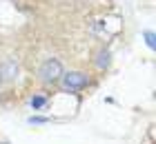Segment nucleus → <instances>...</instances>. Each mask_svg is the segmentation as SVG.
<instances>
[{"mask_svg": "<svg viewBox=\"0 0 156 144\" xmlns=\"http://www.w3.org/2000/svg\"><path fill=\"white\" fill-rule=\"evenodd\" d=\"M18 73H20V67L13 58H7V60L0 62V78L2 80H16Z\"/></svg>", "mask_w": 156, "mask_h": 144, "instance_id": "7ed1b4c3", "label": "nucleus"}, {"mask_svg": "<svg viewBox=\"0 0 156 144\" xmlns=\"http://www.w3.org/2000/svg\"><path fill=\"white\" fill-rule=\"evenodd\" d=\"M0 86H2V78H0Z\"/></svg>", "mask_w": 156, "mask_h": 144, "instance_id": "6e6552de", "label": "nucleus"}, {"mask_svg": "<svg viewBox=\"0 0 156 144\" xmlns=\"http://www.w3.org/2000/svg\"><path fill=\"white\" fill-rule=\"evenodd\" d=\"M29 104H31L34 111H38V109H42V106L47 104V98H45V95H34V98L29 100Z\"/></svg>", "mask_w": 156, "mask_h": 144, "instance_id": "39448f33", "label": "nucleus"}, {"mask_svg": "<svg viewBox=\"0 0 156 144\" xmlns=\"http://www.w3.org/2000/svg\"><path fill=\"white\" fill-rule=\"evenodd\" d=\"M145 38H147V45L154 47V33L152 31H145Z\"/></svg>", "mask_w": 156, "mask_h": 144, "instance_id": "0eeeda50", "label": "nucleus"}, {"mask_svg": "<svg viewBox=\"0 0 156 144\" xmlns=\"http://www.w3.org/2000/svg\"><path fill=\"white\" fill-rule=\"evenodd\" d=\"M107 64H109V51H107V49H101V51L96 53V67L105 69Z\"/></svg>", "mask_w": 156, "mask_h": 144, "instance_id": "20e7f679", "label": "nucleus"}, {"mask_svg": "<svg viewBox=\"0 0 156 144\" xmlns=\"http://www.w3.org/2000/svg\"><path fill=\"white\" fill-rule=\"evenodd\" d=\"M45 122H49V118H36V115L29 118V124H45Z\"/></svg>", "mask_w": 156, "mask_h": 144, "instance_id": "423d86ee", "label": "nucleus"}, {"mask_svg": "<svg viewBox=\"0 0 156 144\" xmlns=\"http://www.w3.org/2000/svg\"><path fill=\"white\" fill-rule=\"evenodd\" d=\"M60 82H62V89L65 91L74 93V91H80L89 84V75L83 73V71H69V73H62Z\"/></svg>", "mask_w": 156, "mask_h": 144, "instance_id": "f03ea898", "label": "nucleus"}, {"mask_svg": "<svg viewBox=\"0 0 156 144\" xmlns=\"http://www.w3.org/2000/svg\"><path fill=\"white\" fill-rule=\"evenodd\" d=\"M62 73H65V67H62V62L58 58H47L38 69V75L42 82H58Z\"/></svg>", "mask_w": 156, "mask_h": 144, "instance_id": "f257e3e1", "label": "nucleus"}]
</instances>
